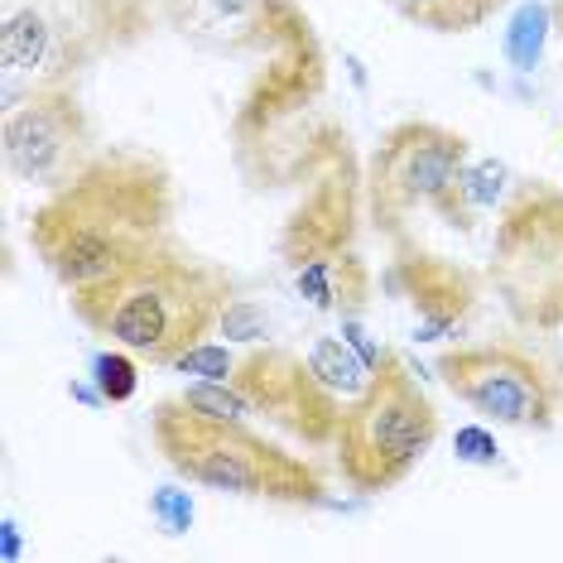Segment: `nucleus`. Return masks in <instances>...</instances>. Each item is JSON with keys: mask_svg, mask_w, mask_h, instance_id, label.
<instances>
[{"mask_svg": "<svg viewBox=\"0 0 563 563\" xmlns=\"http://www.w3.org/2000/svg\"><path fill=\"white\" fill-rule=\"evenodd\" d=\"M285 255L289 265L303 255H332V251H352V188L342 178V164L318 178L303 198V208L294 212L289 232H285Z\"/></svg>", "mask_w": 563, "mask_h": 563, "instance_id": "obj_11", "label": "nucleus"}, {"mask_svg": "<svg viewBox=\"0 0 563 563\" xmlns=\"http://www.w3.org/2000/svg\"><path fill=\"white\" fill-rule=\"evenodd\" d=\"M433 439H439V409L400 356H390L371 376V386L347 400L332 448H338L342 482L362 496H380L424 463Z\"/></svg>", "mask_w": 563, "mask_h": 563, "instance_id": "obj_4", "label": "nucleus"}, {"mask_svg": "<svg viewBox=\"0 0 563 563\" xmlns=\"http://www.w3.org/2000/svg\"><path fill=\"white\" fill-rule=\"evenodd\" d=\"M10 559H20V530H15V520H5V563Z\"/></svg>", "mask_w": 563, "mask_h": 563, "instance_id": "obj_26", "label": "nucleus"}, {"mask_svg": "<svg viewBox=\"0 0 563 563\" xmlns=\"http://www.w3.org/2000/svg\"><path fill=\"white\" fill-rule=\"evenodd\" d=\"M386 5L429 34H472L492 24L510 0H386Z\"/></svg>", "mask_w": 563, "mask_h": 563, "instance_id": "obj_14", "label": "nucleus"}, {"mask_svg": "<svg viewBox=\"0 0 563 563\" xmlns=\"http://www.w3.org/2000/svg\"><path fill=\"white\" fill-rule=\"evenodd\" d=\"M217 332H222L227 342H265V332H271V318L255 299H232L217 318Z\"/></svg>", "mask_w": 563, "mask_h": 563, "instance_id": "obj_21", "label": "nucleus"}, {"mask_svg": "<svg viewBox=\"0 0 563 563\" xmlns=\"http://www.w3.org/2000/svg\"><path fill=\"white\" fill-rule=\"evenodd\" d=\"M232 380L246 390L255 415H271L279 429H289L294 439H303L309 448L338 439L342 409L347 405L313 376L309 356H299L289 347H255L251 356L236 362Z\"/></svg>", "mask_w": 563, "mask_h": 563, "instance_id": "obj_9", "label": "nucleus"}, {"mask_svg": "<svg viewBox=\"0 0 563 563\" xmlns=\"http://www.w3.org/2000/svg\"><path fill=\"white\" fill-rule=\"evenodd\" d=\"M453 457L467 467H496L501 463V448H496V439L482 424H463L453 433Z\"/></svg>", "mask_w": 563, "mask_h": 563, "instance_id": "obj_23", "label": "nucleus"}, {"mask_svg": "<svg viewBox=\"0 0 563 563\" xmlns=\"http://www.w3.org/2000/svg\"><path fill=\"white\" fill-rule=\"evenodd\" d=\"M92 386L101 390V400H107V405L135 400V390H140V356L125 352V347L97 352L92 356Z\"/></svg>", "mask_w": 563, "mask_h": 563, "instance_id": "obj_18", "label": "nucleus"}, {"mask_svg": "<svg viewBox=\"0 0 563 563\" xmlns=\"http://www.w3.org/2000/svg\"><path fill=\"white\" fill-rule=\"evenodd\" d=\"M342 338H347V347H352L356 356H362V362H366L371 371H380V366H386L390 356H395V352L376 347V342L366 338V328H362V318H356V313H342Z\"/></svg>", "mask_w": 563, "mask_h": 563, "instance_id": "obj_24", "label": "nucleus"}, {"mask_svg": "<svg viewBox=\"0 0 563 563\" xmlns=\"http://www.w3.org/2000/svg\"><path fill=\"white\" fill-rule=\"evenodd\" d=\"M48 44H54V34H48V24L34 10H10V20H5V68L10 73H34L48 58Z\"/></svg>", "mask_w": 563, "mask_h": 563, "instance_id": "obj_17", "label": "nucleus"}, {"mask_svg": "<svg viewBox=\"0 0 563 563\" xmlns=\"http://www.w3.org/2000/svg\"><path fill=\"white\" fill-rule=\"evenodd\" d=\"M395 289L415 313V342H443L467 323L472 303H477V279L457 261H443L424 246H405L395 255Z\"/></svg>", "mask_w": 563, "mask_h": 563, "instance_id": "obj_10", "label": "nucleus"}, {"mask_svg": "<svg viewBox=\"0 0 563 563\" xmlns=\"http://www.w3.org/2000/svg\"><path fill=\"white\" fill-rule=\"evenodd\" d=\"M439 380L453 400H463L472 415L506 429L544 433L559 424V390L549 371L530 352L510 342H477V347H448L439 362Z\"/></svg>", "mask_w": 563, "mask_h": 563, "instance_id": "obj_7", "label": "nucleus"}, {"mask_svg": "<svg viewBox=\"0 0 563 563\" xmlns=\"http://www.w3.org/2000/svg\"><path fill=\"white\" fill-rule=\"evenodd\" d=\"M549 24H559V20H554V10H549V5H540V0H525L516 15H510L506 34H501V54H506V63H510L516 73L540 68Z\"/></svg>", "mask_w": 563, "mask_h": 563, "instance_id": "obj_16", "label": "nucleus"}, {"mask_svg": "<svg viewBox=\"0 0 563 563\" xmlns=\"http://www.w3.org/2000/svg\"><path fill=\"white\" fill-rule=\"evenodd\" d=\"M309 366H313V376L338 395V400H356V395L371 386V376H376V371H371L362 356L347 347V338H328V332H318L313 338Z\"/></svg>", "mask_w": 563, "mask_h": 563, "instance_id": "obj_15", "label": "nucleus"}, {"mask_svg": "<svg viewBox=\"0 0 563 563\" xmlns=\"http://www.w3.org/2000/svg\"><path fill=\"white\" fill-rule=\"evenodd\" d=\"M150 433L178 477L202 492L246 496L275 506H332L328 482L309 457L285 453L265 433L246 429V419H212L184 400H159L150 415Z\"/></svg>", "mask_w": 563, "mask_h": 563, "instance_id": "obj_3", "label": "nucleus"}, {"mask_svg": "<svg viewBox=\"0 0 563 563\" xmlns=\"http://www.w3.org/2000/svg\"><path fill=\"white\" fill-rule=\"evenodd\" d=\"M169 371H178V376H194V380H232L236 376V356L227 352L222 342L202 338L198 347H188L184 356H174Z\"/></svg>", "mask_w": 563, "mask_h": 563, "instance_id": "obj_20", "label": "nucleus"}, {"mask_svg": "<svg viewBox=\"0 0 563 563\" xmlns=\"http://www.w3.org/2000/svg\"><path fill=\"white\" fill-rule=\"evenodd\" d=\"M5 174L30 188H58L92 159V121L68 87H30V97L5 107L0 131Z\"/></svg>", "mask_w": 563, "mask_h": 563, "instance_id": "obj_8", "label": "nucleus"}, {"mask_svg": "<svg viewBox=\"0 0 563 563\" xmlns=\"http://www.w3.org/2000/svg\"><path fill=\"white\" fill-rule=\"evenodd\" d=\"M174 174L155 150H92L68 184L48 188L30 217V246L68 294L121 275L145 251L169 241Z\"/></svg>", "mask_w": 563, "mask_h": 563, "instance_id": "obj_1", "label": "nucleus"}, {"mask_svg": "<svg viewBox=\"0 0 563 563\" xmlns=\"http://www.w3.org/2000/svg\"><path fill=\"white\" fill-rule=\"evenodd\" d=\"M472 145L463 131L439 121H400L380 135L376 155L366 164V212L371 227L400 236L405 217L415 208H439L453 194L457 174L467 169Z\"/></svg>", "mask_w": 563, "mask_h": 563, "instance_id": "obj_6", "label": "nucleus"}, {"mask_svg": "<svg viewBox=\"0 0 563 563\" xmlns=\"http://www.w3.org/2000/svg\"><path fill=\"white\" fill-rule=\"evenodd\" d=\"M294 294L318 313H356L371 299V271L356 251L303 255L294 261Z\"/></svg>", "mask_w": 563, "mask_h": 563, "instance_id": "obj_12", "label": "nucleus"}, {"mask_svg": "<svg viewBox=\"0 0 563 563\" xmlns=\"http://www.w3.org/2000/svg\"><path fill=\"white\" fill-rule=\"evenodd\" d=\"M510 194H516V178H510V169L501 159H467V169L457 174L453 194H448L433 212H439L448 227H472V217L492 212L496 202L510 198Z\"/></svg>", "mask_w": 563, "mask_h": 563, "instance_id": "obj_13", "label": "nucleus"}, {"mask_svg": "<svg viewBox=\"0 0 563 563\" xmlns=\"http://www.w3.org/2000/svg\"><path fill=\"white\" fill-rule=\"evenodd\" d=\"M150 520L164 534H188L194 530V496L184 486H159V492H150Z\"/></svg>", "mask_w": 563, "mask_h": 563, "instance_id": "obj_22", "label": "nucleus"}, {"mask_svg": "<svg viewBox=\"0 0 563 563\" xmlns=\"http://www.w3.org/2000/svg\"><path fill=\"white\" fill-rule=\"evenodd\" d=\"M188 409H198V415H212V419H246L255 415V405L246 400V390L236 386V380H198V386H188L178 395Z\"/></svg>", "mask_w": 563, "mask_h": 563, "instance_id": "obj_19", "label": "nucleus"}, {"mask_svg": "<svg viewBox=\"0 0 563 563\" xmlns=\"http://www.w3.org/2000/svg\"><path fill=\"white\" fill-rule=\"evenodd\" d=\"M232 299V275L184 251L174 236L125 265L121 275L68 294L73 318L92 338H107L111 347L135 352L150 366H169L174 356L198 347L208 332H217V318Z\"/></svg>", "mask_w": 563, "mask_h": 563, "instance_id": "obj_2", "label": "nucleus"}, {"mask_svg": "<svg viewBox=\"0 0 563 563\" xmlns=\"http://www.w3.org/2000/svg\"><path fill=\"white\" fill-rule=\"evenodd\" d=\"M501 309L525 332H563V188L525 178L506 198L486 261Z\"/></svg>", "mask_w": 563, "mask_h": 563, "instance_id": "obj_5", "label": "nucleus"}, {"mask_svg": "<svg viewBox=\"0 0 563 563\" xmlns=\"http://www.w3.org/2000/svg\"><path fill=\"white\" fill-rule=\"evenodd\" d=\"M208 10H217V15H251V10L271 5V0H202Z\"/></svg>", "mask_w": 563, "mask_h": 563, "instance_id": "obj_25", "label": "nucleus"}, {"mask_svg": "<svg viewBox=\"0 0 563 563\" xmlns=\"http://www.w3.org/2000/svg\"><path fill=\"white\" fill-rule=\"evenodd\" d=\"M554 20H559V34H563V0H554Z\"/></svg>", "mask_w": 563, "mask_h": 563, "instance_id": "obj_27", "label": "nucleus"}]
</instances>
